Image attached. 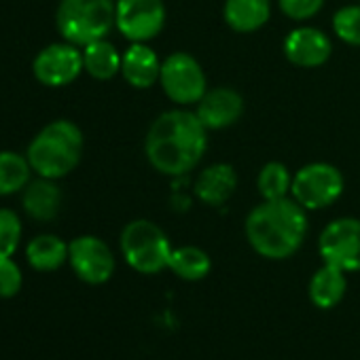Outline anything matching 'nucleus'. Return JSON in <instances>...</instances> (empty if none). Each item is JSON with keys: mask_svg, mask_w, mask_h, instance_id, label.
Here are the masks:
<instances>
[{"mask_svg": "<svg viewBox=\"0 0 360 360\" xmlns=\"http://www.w3.org/2000/svg\"><path fill=\"white\" fill-rule=\"evenodd\" d=\"M72 271L85 284H106L115 274V255L108 244L96 236H79L68 244Z\"/></svg>", "mask_w": 360, "mask_h": 360, "instance_id": "nucleus-10", "label": "nucleus"}, {"mask_svg": "<svg viewBox=\"0 0 360 360\" xmlns=\"http://www.w3.org/2000/svg\"><path fill=\"white\" fill-rule=\"evenodd\" d=\"M22 269L20 265L7 257V259H0V299H11L22 290Z\"/></svg>", "mask_w": 360, "mask_h": 360, "instance_id": "nucleus-26", "label": "nucleus"}, {"mask_svg": "<svg viewBox=\"0 0 360 360\" xmlns=\"http://www.w3.org/2000/svg\"><path fill=\"white\" fill-rule=\"evenodd\" d=\"M159 83L165 96L180 106L198 104L208 91V81L202 64L185 51L172 53L161 62Z\"/></svg>", "mask_w": 360, "mask_h": 360, "instance_id": "nucleus-7", "label": "nucleus"}, {"mask_svg": "<svg viewBox=\"0 0 360 360\" xmlns=\"http://www.w3.org/2000/svg\"><path fill=\"white\" fill-rule=\"evenodd\" d=\"M244 112V98L231 87H214L198 102L195 115L206 129H225L240 121Z\"/></svg>", "mask_w": 360, "mask_h": 360, "instance_id": "nucleus-13", "label": "nucleus"}, {"mask_svg": "<svg viewBox=\"0 0 360 360\" xmlns=\"http://www.w3.org/2000/svg\"><path fill=\"white\" fill-rule=\"evenodd\" d=\"M83 155V131L68 119L45 125L28 146V161L41 178H62L70 174Z\"/></svg>", "mask_w": 360, "mask_h": 360, "instance_id": "nucleus-3", "label": "nucleus"}, {"mask_svg": "<svg viewBox=\"0 0 360 360\" xmlns=\"http://www.w3.org/2000/svg\"><path fill=\"white\" fill-rule=\"evenodd\" d=\"M30 169L28 157L13 150H0V195L24 191L30 180Z\"/></svg>", "mask_w": 360, "mask_h": 360, "instance_id": "nucleus-22", "label": "nucleus"}, {"mask_svg": "<svg viewBox=\"0 0 360 360\" xmlns=\"http://www.w3.org/2000/svg\"><path fill=\"white\" fill-rule=\"evenodd\" d=\"M333 30L343 43L360 47V5L341 7L333 15Z\"/></svg>", "mask_w": 360, "mask_h": 360, "instance_id": "nucleus-24", "label": "nucleus"}, {"mask_svg": "<svg viewBox=\"0 0 360 360\" xmlns=\"http://www.w3.org/2000/svg\"><path fill=\"white\" fill-rule=\"evenodd\" d=\"M83 68L98 81H108L121 72V53L106 39L83 47Z\"/></svg>", "mask_w": 360, "mask_h": 360, "instance_id": "nucleus-21", "label": "nucleus"}, {"mask_svg": "<svg viewBox=\"0 0 360 360\" xmlns=\"http://www.w3.org/2000/svg\"><path fill=\"white\" fill-rule=\"evenodd\" d=\"M26 259L37 271H56L68 261V244L51 233L37 236L26 248Z\"/></svg>", "mask_w": 360, "mask_h": 360, "instance_id": "nucleus-19", "label": "nucleus"}, {"mask_svg": "<svg viewBox=\"0 0 360 360\" xmlns=\"http://www.w3.org/2000/svg\"><path fill=\"white\" fill-rule=\"evenodd\" d=\"M115 26L131 43L153 41L165 26L163 0H115Z\"/></svg>", "mask_w": 360, "mask_h": 360, "instance_id": "nucleus-9", "label": "nucleus"}, {"mask_svg": "<svg viewBox=\"0 0 360 360\" xmlns=\"http://www.w3.org/2000/svg\"><path fill=\"white\" fill-rule=\"evenodd\" d=\"M167 269L185 282H200L210 274L212 261L210 255L200 246H178L172 250Z\"/></svg>", "mask_w": 360, "mask_h": 360, "instance_id": "nucleus-20", "label": "nucleus"}, {"mask_svg": "<svg viewBox=\"0 0 360 360\" xmlns=\"http://www.w3.org/2000/svg\"><path fill=\"white\" fill-rule=\"evenodd\" d=\"M347 290V280L345 271L324 263L320 269L314 271L309 284H307V295L311 303L320 309H333L337 307Z\"/></svg>", "mask_w": 360, "mask_h": 360, "instance_id": "nucleus-17", "label": "nucleus"}, {"mask_svg": "<svg viewBox=\"0 0 360 360\" xmlns=\"http://www.w3.org/2000/svg\"><path fill=\"white\" fill-rule=\"evenodd\" d=\"M290 185H292V176L288 167L280 161L265 163L257 176V189L263 200L290 198Z\"/></svg>", "mask_w": 360, "mask_h": 360, "instance_id": "nucleus-23", "label": "nucleus"}, {"mask_svg": "<svg viewBox=\"0 0 360 360\" xmlns=\"http://www.w3.org/2000/svg\"><path fill=\"white\" fill-rule=\"evenodd\" d=\"M56 24L77 47L102 41L115 26V0H60Z\"/></svg>", "mask_w": 360, "mask_h": 360, "instance_id": "nucleus-4", "label": "nucleus"}, {"mask_svg": "<svg viewBox=\"0 0 360 360\" xmlns=\"http://www.w3.org/2000/svg\"><path fill=\"white\" fill-rule=\"evenodd\" d=\"M238 189V174L229 163H212L200 172L195 180V195L208 206H223Z\"/></svg>", "mask_w": 360, "mask_h": 360, "instance_id": "nucleus-14", "label": "nucleus"}, {"mask_svg": "<svg viewBox=\"0 0 360 360\" xmlns=\"http://www.w3.org/2000/svg\"><path fill=\"white\" fill-rule=\"evenodd\" d=\"M22 240V221L13 210L0 208V259L13 257Z\"/></svg>", "mask_w": 360, "mask_h": 360, "instance_id": "nucleus-25", "label": "nucleus"}, {"mask_svg": "<svg viewBox=\"0 0 360 360\" xmlns=\"http://www.w3.org/2000/svg\"><path fill=\"white\" fill-rule=\"evenodd\" d=\"M119 244L125 263L134 271L144 276H153L167 269L174 250L165 231L146 219L127 223L121 231Z\"/></svg>", "mask_w": 360, "mask_h": 360, "instance_id": "nucleus-5", "label": "nucleus"}, {"mask_svg": "<svg viewBox=\"0 0 360 360\" xmlns=\"http://www.w3.org/2000/svg\"><path fill=\"white\" fill-rule=\"evenodd\" d=\"M34 77L47 87L70 85L83 68V51L72 43H53L39 51L32 64Z\"/></svg>", "mask_w": 360, "mask_h": 360, "instance_id": "nucleus-11", "label": "nucleus"}, {"mask_svg": "<svg viewBox=\"0 0 360 360\" xmlns=\"http://www.w3.org/2000/svg\"><path fill=\"white\" fill-rule=\"evenodd\" d=\"M246 240L257 255L271 261L292 257L307 236V210L292 198L263 200L246 217Z\"/></svg>", "mask_w": 360, "mask_h": 360, "instance_id": "nucleus-2", "label": "nucleus"}, {"mask_svg": "<svg viewBox=\"0 0 360 360\" xmlns=\"http://www.w3.org/2000/svg\"><path fill=\"white\" fill-rule=\"evenodd\" d=\"M318 252L324 263L349 274L360 271V219H337L318 238Z\"/></svg>", "mask_w": 360, "mask_h": 360, "instance_id": "nucleus-8", "label": "nucleus"}, {"mask_svg": "<svg viewBox=\"0 0 360 360\" xmlns=\"http://www.w3.org/2000/svg\"><path fill=\"white\" fill-rule=\"evenodd\" d=\"M278 7L286 18L295 22H305L320 13L324 0H278Z\"/></svg>", "mask_w": 360, "mask_h": 360, "instance_id": "nucleus-27", "label": "nucleus"}, {"mask_svg": "<svg viewBox=\"0 0 360 360\" xmlns=\"http://www.w3.org/2000/svg\"><path fill=\"white\" fill-rule=\"evenodd\" d=\"M343 174L324 161H314L303 165L295 172L292 185H290V198L309 210H322L333 206L341 193H343Z\"/></svg>", "mask_w": 360, "mask_h": 360, "instance_id": "nucleus-6", "label": "nucleus"}, {"mask_svg": "<svg viewBox=\"0 0 360 360\" xmlns=\"http://www.w3.org/2000/svg\"><path fill=\"white\" fill-rule=\"evenodd\" d=\"M208 148V129L200 117L185 108L161 112L148 127L144 153L148 163L165 176L191 172Z\"/></svg>", "mask_w": 360, "mask_h": 360, "instance_id": "nucleus-1", "label": "nucleus"}, {"mask_svg": "<svg viewBox=\"0 0 360 360\" xmlns=\"http://www.w3.org/2000/svg\"><path fill=\"white\" fill-rule=\"evenodd\" d=\"M333 53L330 39L311 26L295 28L284 39V56L290 64L299 68H318L328 62Z\"/></svg>", "mask_w": 360, "mask_h": 360, "instance_id": "nucleus-12", "label": "nucleus"}, {"mask_svg": "<svg viewBox=\"0 0 360 360\" xmlns=\"http://www.w3.org/2000/svg\"><path fill=\"white\" fill-rule=\"evenodd\" d=\"M271 15V0H225L223 18L225 24L240 32L248 34L263 28Z\"/></svg>", "mask_w": 360, "mask_h": 360, "instance_id": "nucleus-16", "label": "nucleus"}, {"mask_svg": "<svg viewBox=\"0 0 360 360\" xmlns=\"http://www.w3.org/2000/svg\"><path fill=\"white\" fill-rule=\"evenodd\" d=\"M62 206V191L51 178L28 183L24 189V210L37 221H51Z\"/></svg>", "mask_w": 360, "mask_h": 360, "instance_id": "nucleus-18", "label": "nucleus"}, {"mask_svg": "<svg viewBox=\"0 0 360 360\" xmlns=\"http://www.w3.org/2000/svg\"><path fill=\"white\" fill-rule=\"evenodd\" d=\"M121 75L136 89H148L159 81L161 62L146 43H131L121 56Z\"/></svg>", "mask_w": 360, "mask_h": 360, "instance_id": "nucleus-15", "label": "nucleus"}]
</instances>
